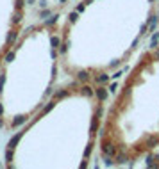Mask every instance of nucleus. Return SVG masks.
<instances>
[{
    "label": "nucleus",
    "instance_id": "3",
    "mask_svg": "<svg viewBox=\"0 0 159 169\" xmlns=\"http://www.w3.org/2000/svg\"><path fill=\"white\" fill-rule=\"evenodd\" d=\"M16 37H18V32H14V30H13V32H9V34H7V39H6L7 45H13L14 41H16Z\"/></svg>",
    "mask_w": 159,
    "mask_h": 169
},
{
    "label": "nucleus",
    "instance_id": "5",
    "mask_svg": "<svg viewBox=\"0 0 159 169\" xmlns=\"http://www.w3.org/2000/svg\"><path fill=\"white\" fill-rule=\"evenodd\" d=\"M20 22H22V11H18V9H16V11H14V14H13V23H20Z\"/></svg>",
    "mask_w": 159,
    "mask_h": 169
},
{
    "label": "nucleus",
    "instance_id": "9",
    "mask_svg": "<svg viewBox=\"0 0 159 169\" xmlns=\"http://www.w3.org/2000/svg\"><path fill=\"white\" fill-rule=\"evenodd\" d=\"M4 84H6V75H0V93L4 89Z\"/></svg>",
    "mask_w": 159,
    "mask_h": 169
},
{
    "label": "nucleus",
    "instance_id": "6",
    "mask_svg": "<svg viewBox=\"0 0 159 169\" xmlns=\"http://www.w3.org/2000/svg\"><path fill=\"white\" fill-rule=\"evenodd\" d=\"M6 160H7L9 166H11V160H13V148H7V150H6Z\"/></svg>",
    "mask_w": 159,
    "mask_h": 169
},
{
    "label": "nucleus",
    "instance_id": "7",
    "mask_svg": "<svg viewBox=\"0 0 159 169\" xmlns=\"http://www.w3.org/2000/svg\"><path fill=\"white\" fill-rule=\"evenodd\" d=\"M23 5H25V0H16V4H14V7L18 9V11H22Z\"/></svg>",
    "mask_w": 159,
    "mask_h": 169
},
{
    "label": "nucleus",
    "instance_id": "2",
    "mask_svg": "<svg viewBox=\"0 0 159 169\" xmlns=\"http://www.w3.org/2000/svg\"><path fill=\"white\" fill-rule=\"evenodd\" d=\"M22 135H23V132H18V134H16V135L13 137V139L7 142V148H13V150H14V146H16V144L20 142V139H22Z\"/></svg>",
    "mask_w": 159,
    "mask_h": 169
},
{
    "label": "nucleus",
    "instance_id": "4",
    "mask_svg": "<svg viewBox=\"0 0 159 169\" xmlns=\"http://www.w3.org/2000/svg\"><path fill=\"white\" fill-rule=\"evenodd\" d=\"M27 121V118H25V116H18V118L13 121V126H14V128H16V126H20V125H23Z\"/></svg>",
    "mask_w": 159,
    "mask_h": 169
},
{
    "label": "nucleus",
    "instance_id": "8",
    "mask_svg": "<svg viewBox=\"0 0 159 169\" xmlns=\"http://www.w3.org/2000/svg\"><path fill=\"white\" fill-rule=\"evenodd\" d=\"M13 59H14V52H7V55H6V61H7V62H11Z\"/></svg>",
    "mask_w": 159,
    "mask_h": 169
},
{
    "label": "nucleus",
    "instance_id": "10",
    "mask_svg": "<svg viewBox=\"0 0 159 169\" xmlns=\"http://www.w3.org/2000/svg\"><path fill=\"white\" fill-rule=\"evenodd\" d=\"M4 114V107H2V103H0V116Z\"/></svg>",
    "mask_w": 159,
    "mask_h": 169
},
{
    "label": "nucleus",
    "instance_id": "1",
    "mask_svg": "<svg viewBox=\"0 0 159 169\" xmlns=\"http://www.w3.org/2000/svg\"><path fill=\"white\" fill-rule=\"evenodd\" d=\"M98 139L105 166L134 164L159 150V43L138 57L118 86Z\"/></svg>",
    "mask_w": 159,
    "mask_h": 169
}]
</instances>
